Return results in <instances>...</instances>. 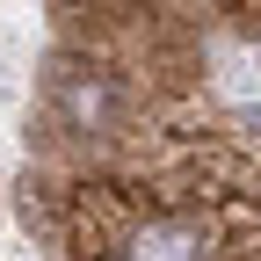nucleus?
I'll use <instances>...</instances> for the list:
<instances>
[{
  "instance_id": "nucleus-1",
  "label": "nucleus",
  "mask_w": 261,
  "mask_h": 261,
  "mask_svg": "<svg viewBox=\"0 0 261 261\" xmlns=\"http://www.w3.org/2000/svg\"><path fill=\"white\" fill-rule=\"evenodd\" d=\"M123 261H211V225L203 218H160L130 240Z\"/></svg>"
}]
</instances>
